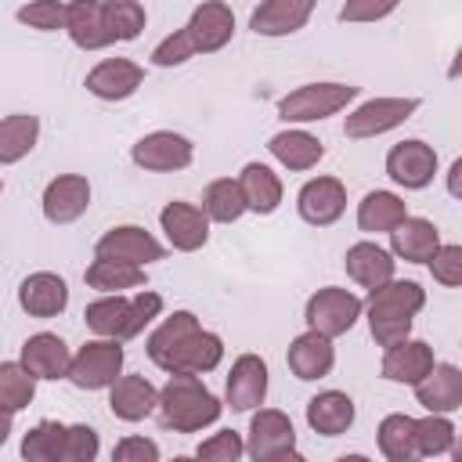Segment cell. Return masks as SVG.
I'll return each instance as SVG.
<instances>
[{
    "mask_svg": "<svg viewBox=\"0 0 462 462\" xmlns=\"http://www.w3.org/2000/svg\"><path fill=\"white\" fill-rule=\"evenodd\" d=\"M437 173V152L433 144L408 137L386 152V177L404 191H422Z\"/></svg>",
    "mask_w": 462,
    "mask_h": 462,
    "instance_id": "30bf717a",
    "label": "cell"
},
{
    "mask_svg": "<svg viewBox=\"0 0 462 462\" xmlns=\"http://www.w3.org/2000/svg\"><path fill=\"white\" fill-rule=\"evenodd\" d=\"M419 112V97H368L343 119V134L350 141H368L397 130L404 119Z\"/></svg>",
    "mask_w": 462,
    "mask_h": 462,
    "instance_id": "52a82bcc",
    "label": "cell"
},
{
    "mask_svg": "<svg viewBox=\"0 0 462 462\" xmlns=\"http://www.w3.org/2000/svg\"><path fill=\"white\" fill-rule=\"evenodd\" d=\"M159 314H162V296L144 285V289H134V296H126V292H101L94 303H87L83 321H87V328L94 336L134 339Z\"/></svg>",
    "mask_w": 462,
    "mask_h": 462,
    "instance_id": "7a4b0ae2",
    "label": "cell"
},
{
    "mask_svg": "<svg viewBox=\"0 0 462 462\" xmlns=\"http://www.w3.org/2000/svg\"><path fill=\"white\" fill-rule=\"evenodd\" d=\"M238 184H242V191H245L249 213L267 217V213H274V209L282 206L285 188H282V177H278L271 166H263V162H245L242 173H238Z\"/></svg>",
    "mask_w": 462,
    "mask_h": 462,
    "instance_id": "1f68e13d",
    "label": "cell"
},
{
    "mask_svg": "<svg viewBox=\"0 0 462 462\" xmlns=\"http://www.w3.org/2000/svg\"><path fill=\"white\" fill-rule=\"evenodd\" d=\"M426 307V289L411 278H390L379 289L368 292L365 300V318H368V332L372 339L386 350L401 339L411 336V321L415 314Z\"/></svg>",
    "mask_w": 462,
    "mask_h": 462,
    "instance_id": "6da1fadb",
    "label": "cell"
},
{
    "mask_svg": "<svg viewBox=\"0 0 462 462\" xmlns=\"http://www.w3.org/2000/svg\"><path fill=\"white\" fill-rule=\"evenodd\" d=\"M18 303L29 318H58L69 307V285L54 271H32L18 285Z\"/></svg>",
    "mask_w": 462,
    "mask_h": 462,
    "instance_id": "7402d4cb",
    "label": "cell"
},
{
    "mask_svg": "<svg viewBox=\"0 0 462 462\" xmlns=\"http://www.w3.org/2000/svg\"><path fill=\"white\" fill-rule=\"evenodd\" d=\"M300 220L310 227H328L346 213V188L339 177H310L296 191Z\"/></svg>",
    "mask_w": 462,
    "mask_h": 462,
    "instance_id": "5bb4252c",
    "label": "cell"
},
{
    "mask_svg": "<svg viewBox=\"0 0 462 462\" xmlns=\"http://www.w3.org/2000/svg\"><path fill=\"white\" fill-rule=\"evenodd\" d=\"M195 455L206 458V462H238V458L245 455V440H242L238 430H220V433L206 437V440L195 448Z\"/></svg>",
    "mask_w": 462,
    "mask_h": 462,
    "instance_id": "f6af8a7d",
    "label": "cell"
},
{
    "mask_svg": "<svg viewBox=\"0 0 462 462\" xmlns=\"http://www.w3.org/2000/svg\"><path fill=\"white\" fill-rule=\"evenodd\" d=\"M440 245V231L433 220L426 217H404L393 231H390V253L397 260H408V263H426Z\"/></svg>",
    "mask_w": 462,
    "mask_h": 462,
    "instance_id": "83f0119b",
    "label": "cell"
},
{
    "mask_svg": "<svg viewBox=\"0 0 462 462\" xmlns=\"http://www.w3.org/2000/svg\"><path fill=\"white\" fill-rule=\"evenodd\" d=\"M65 437L69 426L58 419H40L22 437V458L25 462H65Z\"/></svg>",
    "mask_w": 462,
    "mask_h": 462,
    "instance_id": "8d00e7d4",
    "label": "cell"
},
{
    "mask_svg": "<svg viewBox=\"0 0 462 462\" xmlns=\"http://www.w3.org/2000/svg\"><path fill=\"white\" fill-rule=\"evenodd\" d=\"M108 408L119 422H141L159 411V390L144 375H119L108 386Z\"/></svg>",
    "mask_w": 462,
    "mask_h": 462,
    "instance_id": "cb8c5ba5",
    "label": "cell"
},
{
    "mask_svg": "<svg viewBox=\"0 0 462 462\" xmlns=\"http://www.w3.org/2000/svg\"><path fill=\"white\" fill-rule=\"evenodd\" d=\"M112 462H159V444L152 437H123L112 448Z\"/></svg>",
    "mask_w": 462,
    "mask_h": 462,
    "instance_id": "c3c4849f",
    "label": "cell"
},
{
    "mask_svg": "<svg viewBox=\"0 0 462 462\" xmlns=\"http://www.w3.org/2000/svg\"><path fill=\"white\" fill-rule=\"evenodd\" d=\"M354 415H357V408H354L350 393H343V390H321V393H314L307 401V426L318 437L346 433L354 426Z\"/></svg>",
    "mask_w": 462,
    "mask_h": 462,
    "instance_id": "f1b7e54d",
    "label": "cell"
},
{
    "mask_svg": "<svg viewBox=\"0 0 462 462\" xmlns=\"http://www.w3.org/2000/svg\"><path fill=\"white\" fill-rule=\"evenodd\" d=\"M419 419L404 415V411H390L379 430H375V444H379V455L386 462H411L419 458V433H415Z\"/></svg>",
    "mask_w": 462,
    "mask_h": 462,
    "instance_id": "4dcf8cb0",
    "label": "cell"
},
{
    "mask_svg": "<svg viewBox=\"0 0 462 462\" xmlns=\"http://www.w3.org/2000/svg\"><path fill=\"white\" fill-rule=\"evenodd\" d=\"M285 365H289V372H292L296 379H303V383L325 379V375L332 372V365H336L332 336H325V332H318V328L300 332V336L289 343V350H285Z\"/></svg>",
    "mask_w": 462,
    "mask_h": 462,
    "instance_id": "9a60e30c",
    "label": "cell"
},
{
    "mask_svg": "<svg viewBox=\"0 0 462 462\" xmlns=\"http://www.w3.org/2000/svg\"><path fill=\"white\" fill-rule=\"evenodd\" d=\"M415 433H419V458L448 455V451H451V444H455V437H458L455 422H451L448 415H440V411H426V415L419 419Z\"/></svg>",
    "mask_w": 462,
    "mask_h": 462,
    "instance_id": "60d3db41",
    "label": "cell"
},
{
    "mask_svg": "<svg viewBox=\"0 0 462 462\" xmlns=\"http://www.w3.org/2000/svg\"><path fill=\"white\" fill-rule=\"evenodd\" d=\"M195 40L188 29H173L170 36H162L155 47H152V65L159 69H173V65H184L188 58H195Z\"/></svg>",
    "mask_w": 462,
    "mask_h": 462,
    "instance_id": "ee69618b",
    "label": "cell"
},
{
    "mask_svg": "<svg viewBox=\"0 0 462 462\" xmlns=\"http://www.w3.org/2000/svg\"><path fill=\"white\" fill-rule=\"evenodd\" d=\"M141 83H144V69L130 58H105L83 79V87L101 101H126L130 94H137Z\"/></svg>",
    "mask_w": 462,
    "mask_h": 462,
    "instance_id": "2e32d148",
    "label": "cell"
},
{
    "mask_svg": "<svg viewBox=\"0 0 462 462\" xmlns=\"http://www.w3.org/2000/svg\"><path fill=\"white\" fill-rule=\"evenodd\" d=\"M209 213L202 209V206H195V202H180V199H173V202H166L162 209H159V227L166 231V242L177 249V253H195V249H202L206 242H209Z\"/></svg>",
    "mask_w": 462,
    "mask_h": 462,
    "instance_id": "4fadbf2b",
    "label": "cell"
},
{
    "mask_svg": "<svg viewBox=\"0 0 462 462\" xmlns=\"http://www.w3.org/2000/svg\"><path fill=\"white\" fill-rule=\"evenodd\" d=\"M433 282L448 285V289H462V245L458 242H440L437 253L426 260Z\"/></svg>",
    "mask_w": 462,
    "mask_h": 462,
    "instance_id": "7bdbcfd3",
    "label": "cell"
},
{
    "mask_svg": "<svg viewBox=\"0 0 462 462\" xmlns=\"http://www.w3.org/2000/svg\"><path fill=\"white\" fill-rule=\"evenodd\" d=\"M220 361H224V339H220L217 332H209V328H199V332H191V339L184 343V350H180L173 372L206 375V372H213ZM173 372H170V375H173Z\"/></svg>",
    "mask_w": 462,
    "mask_h": 462,
    "instance_id": "f35d334b",
    "label": "cell"
},
{
    "mask_svg": "<svg viewBox=\"0 0 462 462\" xmlns=\"http://www.w3.org/2000/svg\"><path fill=\"white\" fill-rule=\"evenodd\" d=\"M101 451V440H97V430L87 426V422H76L69 426V437H65V462H94Z\"/></svg>",
    "mask_w": 462,
    "mask_h": 462,
    "instance_id": "bcb514c9",
    "label": "cell"
},
{
    "mask_svg": "<svg viewBox=\"0 0 462 462\" xmlns=\"http://www.w3.org/2000/svg\"><path fill=\"white\" fill-rule=\"evenodd\" d=\"M36 379H40V375L29 372V368L22 365V357L0 365V408H4V415H18L22 408L32 404V397H36Z\"/></svg>",
    "mask_w": 462,
    "mask_h": 462,
    "instance_id": "74e56055",
    "label": "cell"
},
{
    "mask_svg": "<svg viewBox=\"0 0 462 462\" xmlns=\"http://www.w3.org/2000/svg\"><path fill=\"white\" fill-rule=\"evenodd\" d=\"M408 217V206H404V199L401 195H393V191H368L361 202H357V227L365 231V235H390L401 220Z\"/></svg>",
    "mask_w": 462,
    "mask_h": 462,
    "instance_id": "d6a6232c",
    "label": "cell"
},
{
    "mask_svg": "<svg viewBox=\"0 0 462 462\" xmlns=\"http://www.w3.org/2000/svg\"><path fill=\"white\" fill-rule=\"evenodd\" d=\"M130 159H134V166H141L148 173H173V170L191 166L195 144L177 130H152L134 141Z\"/></svg>",
    "mask_w": 462,
    "mask_h": 462,
    "instance_id": "9c48e42d",
    "label": "cell"
},
{
    "mask_svg": "<svg viewBox=\"0 0 462 462\" xmlns=\"http://www.w3.org/2000/svg\"><path fill=\"white\" fill-rule=\"evenodd\" d=\"M184 29L191 32L199 54H213V51L227 47L231 36H235V11L224 0H202L191 11V18H188Z\"/></svg>",
    "mask_w": 462,
    "mask_h": 462,
    "instance_id": "44dd1931",
    "label": "cell"
},
{
    "mask_svg": "<svg viewBox=\"0 0 462 462\" xmlns=\"http://www.w3.org/2000/svg\"><path fill=\"white\" fill-rule=\"evenodd\" d=\"M267 397V361L260 354H238L224 379V404L231 411H256Z\"/></svg>",
    "mask_w": 462,
    "mask_h": 462,
    "instance_id": "7c38bea8",
    "label": "cell"
},
{
    "mask_svg": "<svg viewBox=\"0 0 462 462\" xmlns=\"http://www.w3.org/2000/svg\"><path fill=\"white\" fill-rule=\"evenodd\" d=\"M22 365L29 372H36L40 379H69L72 372V354H69V343L58 336V332H32L25 343H22Z\"/></svg>",
    "mask_w": 462,
    "mask_h": 462,
    "instance_id": "603a6c76",
    "label": "cell"
},
{
    "mask_svg": "<svg viewBox=\"0 0 462 462\" xmlns=\"http://www.w3.org/2000/svg\"><path fill=\"white\" fill-rule=\"evenodd\" d=\"M65 14H69V4H61V0H29L25 7H18V22L36 32L65 29Z\"/></svg>",
    "mask_w": 462,
    "mask_h": 462,
    "instance_id": "b9f144b4",
    "label": "cell"
},
{
    "mask_svg": "<svg viewBox=\"0 0 462 462\" xmlns=\"http://www.w3.org/2000/svg\"><path fill=\"white\" fill-rule=\"evenodd\" d=\"M220 411V397L195 372H173L159 390V422L173 433H199L213 426Z\"/></svg>",
    "mask_w": 462,
    "mask_h": 462,
    "instance_id": "3957f363",
    "label": "cell"
},
{
    "mask_svg": "<svg viewBox=\"0 0 462 462\" xmlns=\"http://www.w3.org/2000/svg\"><path fill=\"white\" fill-rule=\"evenodd\" d=\"M448 79H462V43H458V51H455V58L448 65Z\"/></svg>",
    "mask_w": 462,
    "mask_h": 462,
    "instance_id": "f907efd6",
    "label": "cell"
},
{
    "mask_svg": "<svg viewBox=\"0 0 462 462\" xmlns=\"http://www.w3.org/2000/svg\"><path fill=\"white\" fill-rule=\"evenodd\" d=\"M40 141V119L32 112H14L4 116L0 123V162L14 166L18 159H25Z\"/></svg>",
    "mask_w": 462,
    "mask_h": 462,
    "instance_id": "e575fe53",
    "label": "cell"
},
{
    "mask_svg": "<svg viewBox=\"0 0 462 462\" xmlns=\"http://www.w3.org/2000/svg\"><path fill=\"white\" fill-rule=\"evenodd\" d=\"M65 32L79 51H101V47L116 43L105 25V0H69Z\"/></svg>",
    "mask_w": 462,
    "mask_h": 462,
    "instance_id": "4316f807",
    "label": "cell"
},
{
    "mask_svg": "<svg viewBox=\"0 0 462 462\" xmlns=\"http://www.w3.org/2000/svg\"><path fill=\"white\" fill-rule=\"evenodd\" d=\"M415 390V401L426 408V411H440V415H451L462 408V368L458 365H448V361H437L433 372L411 386Z\"/></svg>",
    "mask_w": 462,
    "mask_h": 462,
    "instance_id": "d4e9b609",
    "label": "cell"
},
{
    "mask_svg": "<svg viewBox=\"0 0 462 462\" xmlns=\"http://www.w3.org/2000/svg\"><path fill=\"white\" fill-rule=\"evenodd\" d=\"M87 206H90V180L83 173H58L43 188V217L58 227L79 220Z\"/></svg>",
    "mask_w": 462,
    "mask_h": 462,
    "instance_id": "e0dca14e",
    "label": "cell"
},
{
    "mask_svg": "<svg viewBox=\"0 0 462 462\" xmlns=\"http://www.w3.org/2000/svg\"><path fill=\"white\" fill-rule=\"evenodd\" d=\"M94 256H105V260H126V263H137V267H148L155 260L166 256L162 242L137 227V224H119V227H108L97 242H94Z\"/></svg>",
    "mask_w": 462,
    "mask_h": 462,
    "instance_id": "8fae6325",
    "label": "cell"
},
{
    "mask_svg": "<svg viewBox=\"0 0 462 462\" xmlns=\"http://www.w3.org/2000/svg\"><path fill=\"white\" fill-rule=\"evenodd\" d=\"M123 339H87L76 354H72V372L69 383L79 390H108L119 375H123Z\"/></svg>",
    "mask_w": 462,
    "mask_h": 462,
    "instance_id": "8992f818",
    "label": "cell"
},
{
    "mask_svg": "<svg viewBox=\"0 0 462 462\" xmlns=\"http://www.w3.org/2000/svg\"><path fill=\"white\" fill-rule=\"evenodd\" d=\"M397 7L401 0H346L339 7V22H383Z\"/></svg>",
    "mask_w": 462,
    "mask_h": 462,
    "instance_id": "7dc6e473",
    "label": "cell"
},
{
    "mask_svg": "<svg viewBox=\"0 0 462 462\" xmlns=\"http://www.w3.org/2000/svg\"><path fill=\"white\" fill-rule=\"evenodd\" d=\"M318 0H260V7H253L249 14V29L256 36H292L300 32L310 14H314Z\"/></svg>",
    "mask_w": 462,
    "mask_h": 462,
    "instance_id": "ffe728a7",
    "label": "cell"
},
{
    "mask_svg": "<svg viewBox=\"0 0 462 462\" xmlns=\"http://www.w3.org/2000/svg\"><path fill=\"white\" fill-rule=\"evenodd\" d=\"M199 328H202V325H199V318H195L191 310H173V314H166V318L159 321V328H155V332L148 336V343H144L152 365L170 375L173 365H177V357H180V350H184V343H188L191 332H199Z\"/></svg>",
    "mask_w": 462,
    "mask_h": 462,
    "instance_id": "ac0fdd59",
    "label": "cell"
},
{
    "mask_svg": "<svg viewBox=\"0 0 462 462\" xmlns=\"http://www.w3.org/2000/svg\"><path fill=\"white\" fill-rule=\"evenodd\" d=\"M105 25L116 43H130L148 25V11L141 0H105Z\"/></svg>",
    "mask_w": 462,
    "mask_h": 462,
    "instance_id": "ab89813d",
    "label": "cell"
},
{
    "mask_svg": "<svg viewBox=\"0 0 462 462\" xmlns=\"http://www.w3.org/2000/svg\"><path fill=\"white\" fill-rule=\"evenodd\" d=\"M83 282L90 289H97V292H130V289H144L148 285V274L137 263L94 256V263L83 271Z\"/></svg>",
    "mask_w": 462,
    "mask_h": 462,
    "instance_id": "836d02e7",
    "label": "cell"
},
{
    "mask_svg": "<svg viewBox=\"0 0 462 462\" xmlns=\"http://www.w3.org/2000/svg\"><path fill=\"white\" fill-rule=\"evenodd\" d=\"M365 314V303L350 292V289H339V285H325V289H318L310 300H307V307H303V318H307V328H318V332H325V336H346L354 325H357V318Z\"/></svg>",
    "mask_w": 462,
    "mask_h": 462,
    "instance_id": "ba28073f",
    "label": "cell"
},
{
    "mask_svg": "<svg viewBox=\"0 0 462 462\" xmlns=\"http://www.w3.org/2000/svg\"><path fill=\"white\" fill-rule=\"evenodd\" d=\"M433 365H437V361H433V346L408 336V339H401V343H393V346L383 350L379 372H383V379H390V383L415 386V383H422V379L433 372Z\"/></svg>",
    "mask_w": 462,
    "mask_h": 462,
    "instance_id": "d6986e66",
    "label": "cell"
},
{
    "mask_svg": "<svg viewBox=\"0 0 462 462\" xmlns=\"http://www.w3.org/2000/svg\"><path fill=\"white\" fill-rule=\"evenodd\" d=\"M444 184H448V195L462 202V155H458V159L448 166V177H444Z\"/></svg>",
    "mask_w": 462,
    "mask_h": 462,
    "instance_id": "681fc988",
    "label": "cell"
},
{
    "mask_svg": "<svg viewBox=\"0 0 462 462\" xmlns=\"http://www.w3.org/2000/svg\"><path fill=\"white\" fill-rule=\"evenodd\" d=\"M343 267H346V278H354L361 289H379L383 282L393 278V267H397V256L390 249H383L379 242H354L343 256Z\"/></svg>",
    "mask_w": 462,
    "mask_h": 462,
    "instance_id": "484cf974",
    "label": "cell"
},
{
    "mask_svg": "<svg viewBox=\"0 0 462 462\" xmlns=\"http://www.w3.org/2000/svg\"><path fill=\"white\" fill-rule=\"evenodd\" d=\"M455 462H462V437H455V444H451V451H448Z\"/></svg>",
    "mask_w": 462,
    "mask_h": 462,
    "instance_id": "816d5d0a",
    "label": "cell"
},
{
    "mask_svg": "<svg viewBox=\"0 0 462 462\" xmlns=\"http://www.w3.org/2000/svg\"><path fill=\"white\" fill-rule=\"evenodd\" d=\"M361 87L354 83H303L278 97V119L285 126H303V123H321L336 112H343L350 101H357Z\"/></svg>",
    "mask_w": 462,
    "mask_h": 462,
    "instance_id": "277c9868",
    "label": "cell"
},
{
    "mask_svg": "<svg viewBox=\"0 0 462 462\" xmlns=\"http://www.w3.org/2000/svg\"><path fill=\"white\" fill-rule=\"evenodd\" d=\"M245 455L253 462H300L296 451V426L285 411L278 408H260L249 419V433H245Z\"/></svg>",
    "mask_w": 462,
    "mask_h": 462,
    "instance_id": "5b68a950",
    "label": "cell"
},
{
    "mask_svg": "<svg viewBox=\"0 0 462 462\" xmlns=\"http://www.w3.org/2000/svg\"><path fill=\"white\" fill-rule=\"evenodd\" d=\"M202 209L209 213L213 224H235L242 213H249L245 191L238 184V177H217L206 184L202 191Z\"/></svg>",
    "mask_w": 462,
    "mask_h": 462,
    "instance_id": "d590c367",
    "label": "cell"
},
{
    "mask_svg": "<svg viewBox=\"0 0 462 462\" xmlns=\"http://www.w3.org/2000/svg\"><path fill=\"white\" fill-rule=\"evenodd\" d=\"M267 152H271V155H274V159H278L285 170L303 173V170H314V166L321 162L325 144H321L314 134H307L303 126H285V130L271 134Z\"/></svg>",
    "mask_w": 462,
    "mask_h": 462,
    "instance_id": "f546056e",
    "label": "cell"
}]
</instances>
